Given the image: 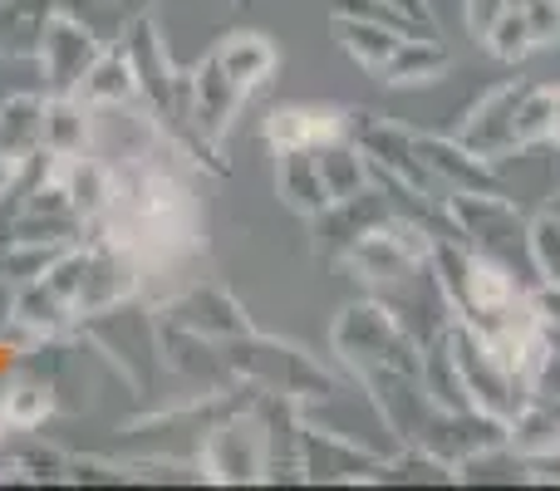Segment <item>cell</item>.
<instances>
[{"label":"cell","instance_id":"3","mask_svg":"<svg viewBox=\"0 0 560 491\" xmlns=\"http://www.w3.org/2000/svg\"><path fill=\"white\" fill-rule=\"evenodd\" d=\"M526 250H532L536 270L546 276V285H560V217L546 212L526 226Z\"/></svg>","mask_w":560,"mask_h":491},{"label":"cell","instance_id":"1","mask_svg":"<svg viewBox=\"0 0 560 491\" xmlns=\"http://www.w3.org/2000/svg\"><path fill=\"white\" fill-rule=\"evenodd\" d=\"M526 84H502L477 104L472 124L463 128V148H472L482 163H497V157L516 153V98H522Z\"/></svg>","mask_w":560,"mask_h":491},{"label":"cell","instance_id":"4","mask_svg":"<svg viewBox=\"0 0 560 491\" xmlns=\"http://www.w3.org/2000/svg\"><path fill=\"white\" fill-rule=\"evenodd\" d=\"M551 143L560 148V89H556V98H551Z\"/></svg>","mask_w":560,"mask_h":491},{"label":"cell","instance_id":"2","mask_svg":"<svg viewBox=\"0 0 560 491\" xmlns=\"http://www.w3.org/2000/svg\"><path fill=\"white\" fill-rule=\"evenodd\" d=\"M339 133V114L335 108H285L271 118V138L285 153H305V148L325 143Z\"/></svg>","mask_w":560,"mask_h":491}]
</instances>
